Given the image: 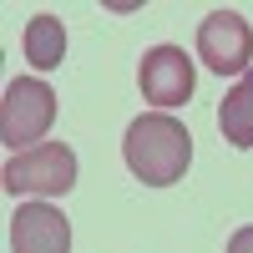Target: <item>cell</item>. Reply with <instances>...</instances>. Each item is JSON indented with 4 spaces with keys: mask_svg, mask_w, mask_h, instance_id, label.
Returning <instances> with one entry per match:
<instances>
[{
    "mask_svg": "<svg viewBox=\"0 0 253 253\" xmlns=\"http://www.w3.org/2000/svg\"><path fill=\"white\" fill-rule=\"evenodd\" d=\"M122 162L147 187H172V182H182L187 162H193V132L172 112H147V117H137L126 126Z\"/></svg>",
    "mask_w": 253,
    "mask_h": 253,
    "instance_id": "obj_1",
    "label": "cell"
},
{
    "mask_svg": "<svg viewBox=\"0 0 253 253\" xmlns=\"http://www.w3.org/2000/svg\"><path fill=\"white\" fill-rule=\"evenodd\" d=\"M5 193H26L36 203H46V198H66L71 187H76V152L66 142H41L31 147V152H15L5 162Z\"/></svg>",
    "mask_w": 253,
    "mask_h": 253,
    "instance_id": "obj_2",
    "label": "cell"
},
{
    "mask_svg": "<svg viewBox=\"0 0 253 253\" xmlns=\"http://www.w3.org/2000/svg\"><path fill=\"white\" fill-rule=\"evenodd\" d=\"M51 122H56V91L41 76H15L0 101V142L15 152H31L51 132Z\"/></svg>",
    "mask_w": 253,
    "mask_h": 253,
    "instance_id": "obj_3",
    "label": "cell"
},
{
    "mask_svg": "<svg viewBox=\"0 0 253 253\" xmlns=\"http://www.w3.org/2000/svg\"><path fill=\"white\" fill-rule=\"evenodd\" d=\"M198 61L218 76H248L253 66V31L238 10H213L198 26Z\"/></svg>",
    "mask_w": 253,
    "mask_h": 253,
    "instance_id": "obj_4",
    "label": "cell"
},
{
    "mask_svg": "<svg viewBox=\"0 0 253 253\" xmlns=\"http://www.w3.org/2000/svg\"><path fill=\"white\" fill-rule=\"evenodd\" d=\"M193 56H187L182 46H152L142 56V66H137V86L142 96L152 101L157 112H172L182 107L187 96H193Z\"/></svg>",
    "mask_w": 253,
    "mask_h": 253,
    "instance_id": "obj_5",
    "label": "cell"
},
{
    "mask_svg": "<svg viewBox=\"0 0 253 253\" xmlns=\"http://www.w3.org/2000/svg\"><path fill=\"white\" fill-rule=\"evenodd\" d=\"M10 253H71V223L51 203H20L10 218Z\"/></svg>",
    "mask_w": 253,
    "mask_h": 253,
    "instance_id": "obj_6",
    "label": "cell"
},
{
    "mask_svg": "<svg viewBox=\"0 0 253 253\" xmlns=\"http://www.w3.org/2000/svg\"><path fill=\"white\" fill-rule=\"evenodd\" d=\"M218 132L228 147H253V71L233 81V91L218 107Z\"/></svg>",
    "mask_w": 253,
    "mask_h": 253,
    "instance_id": "obj_7",
    "label": "cell"
},
{
    "mask_svg": "<svg viewBox=\"0 0 253 253\" xmlns=\"http://www.w3.org/2000/svg\"><path fill=\"white\" fill-rule=\"evenodd\" d=\"M20 46H26V61L36 71H56L66 61V26L56 15H36L26 26V36H20Z\"/></svg>",
    "mask_w": 253,
    "mask_h": 253,
    "instance_id": "obj_8",
    "label": "cell"
},
{
    "mask_svg": "<svg viewBox=\"0 0 253 253\" xmlns=\"http://www.w3.org/2000/svg\"><path fill=\"white\" fill-rule=\"evenodd\" d=\"M228 253H253V228H238V233L228 238Z\"/></svg>",
    "mask_w": 253,
    "mask_h": 253,
    "instance_id": "obj_9",
    "label": "cell"
}]
</instances>
